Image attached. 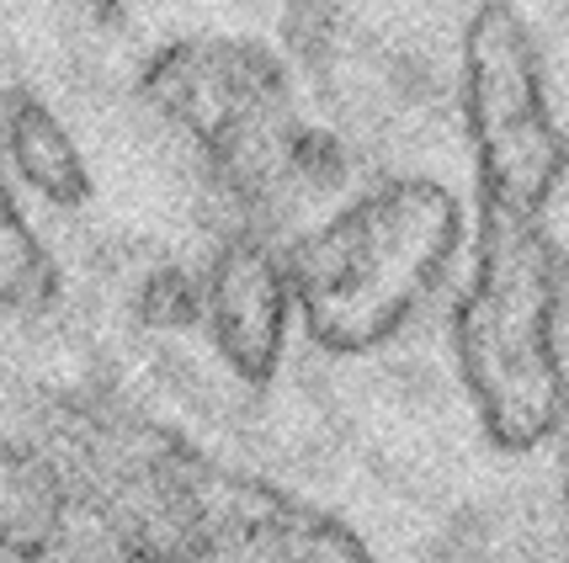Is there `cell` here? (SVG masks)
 Segmentation results:
<instances>
[{
    "mask_svg": "<svg viewBox=\"0 0 569 563\" xmlns=\"http://www.w3.org/2000/svg\"><path fill=\"white\" fill-rule=\"evenodd\" d=\"M139 314L149 319V324H166V330H187V324H198L202 314V293L198 282L187 277V271H154L144 282V293H139Z\"/></svg>",
    "mask_w": 569,
    "mask_h": 563,
    "instance_id": "obj_1",
    "label": "cell"
},
{
    "mask_svg": "<svg viewBox=\"0 0 569 563\" xmlns=\"http://www.w3.org/2000/svg\"><path fill=\"white\" fill-rule=\"evenodd\" d=\"M288 165L293 175L309 187V192H336L341 175H347V160H341V144L325 139V133H303L293 149H288Z\"/></svg>",
    "mask_w": 569,
    "mask_h": 563,
    "instance_id": "obj_2",
    "label": "cell"
}]
</instances>
